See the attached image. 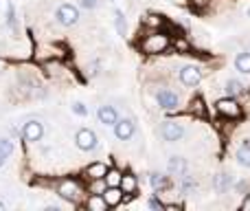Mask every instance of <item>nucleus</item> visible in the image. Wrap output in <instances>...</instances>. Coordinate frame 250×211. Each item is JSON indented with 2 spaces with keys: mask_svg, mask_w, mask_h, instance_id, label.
<instances>
[{
  "mask_svg": "<svg viewBox=\"0 0 250 211\" xmlns=\"http://www.w3.org/2000/svg\"><path fill=\"white\" fill-rule=\"evenodd\" d=\"M136 47L143 55H163V53H167L169 47H171V35L165 29L149 31V33H145V38L138 40Z\"/></svg>",
  "mask_w": 250,
  "mask_h": 211,
  "instance_id": "obj_1",
  "label": "nucleus"
},
{
  "mask_svg": "<svg viewBox=\"0 0 250 211\" xmlns=\"http://www.w3.org/2000/svg\"><path fill=\"white\" fill-rule=\"evenodd\" d=\"M55 191H57V196H60V198H64V200H68V203L77 205L79 198H82V194H83V187H82V183H79L77 178H62V181L57 183Z\"/></svg>",
  "mask_w": 250,
  "mask_h": 211,
  "instance_id": "obj_2",
  "label": "nucleus"
},
{
  "mask_svg": "<svg viewBox=\"0 0 250 211\" xmlns=\"http://www.w3.org/2000/svg\"><path fill=\"white\" fill-rule=\"evenodd\" d=\"M215 110L220 117H224V119L229 121H235V119H242L244 115V108L239 106V101L235 99V97H222V99H217L215 104Z\"/></svg>",
  "mask_w": 250,
  "mask_h": 211,
  "instance_id": "obj_3",
  "label": "nucleus"
},
{
  "mask_svg": "<svg viewBox=\"0 0 250 211\" xmlns=\"http://www.w3.org/2000/svg\"><path fill=\"white\" fill-rule=\"evenodd\" d=\"M79 9L75 7V4H60L57 7V11H55V20H57V24H62V26H75V24H79Z\"/></svg>",
  "mask_w": 250,
  "mask_h": 211,
  "instance_id": "obj_4",
  "label": "nucleus"
},
{
  "mask_svg": "<svg viewBox=\"0 0 250 211\" xmlns=\"http://www.w3.org/2000/svg\"><path fill=\"white\" fill-rule=\"evenodd\" d=\"M75 145H77L79 150H83V152L97 150V145H99L97 132H95V130H90V128H82V130H77V134H75Z\"/></svg>",
  "mask_w": 250,
  "mask_h": 211,
  "instance_id": "obj_5",
  "label": "nucleus"
},
{
  "mask_svg": "<svg viewBox=\"0 0 250 211\" xmlns=\"http://www.w3.org/2000/svg\"><path fill=\"white\" fill-rule=\"evenodd\" d=\"M44 137V123L40 119H29L22 128V139L26 143H38Z\"/></svg>",
  "mask_w": 250,
  "mask_h": 211,
  "instance_id": "obj_6",
  "label": "nucleus"
},
{
  "mask_svg": "<svg viewBox=\"0 0 250 211\" xmlns=\"http://www.w3.org/2000/svg\"><path fill=\"white\" fill-rule=\"evenodd\" d=\"M160 134L167 143H178L185 137V125L178 123V121H163V128H160Z\"/></svg>",
  "mask_w": 250,
  "mask_h": 211,
  "instance_id": "obj_7",
  "label": "nucleus"
},
{
  "mask_svg": "<svg viewBox=\"0 0 250 211\" xmlns=\"http://www.w3.org/2000/svg\"><path fill=\"white\" fill-rule=\"evenodd\" d=\"M180 82L185 84V86H189V88L198 86V84L202 82V69H200V66H195V64L182 66V69H180Z\"/></svg>",
  "mask_w": 250,
  "mask_h": 211,
  "instance_id": "obj_8",
  "label": "nucleus"
},
{
  "mask_svg": "<svg viewBox=\"0 0 250 211\" xmlns=\"http://www.w3.org/2000/svg\"><path fill=\"white\" fill-rule=\"evenodd\" d=\"M156 104L160 106V110L173 112V110H178V106H180V97H178L173 91L165 88V91H160L158 95H156Z\"/></svg>",
  "mask_w": 250,
  "mask_h": 211,
  "instance_id": "obj_9",
  "label": "nucleus"
},
{
  "mask_svg": "<svg viewBox=\"0 0 250 211\" xmlns=\"http://www.w3.org/2000/svg\"><path fill=\"white\" fill-rule=\"evenodd\" d=\"M134 130H136V125H134V119H119L117 123H114V137L119 139V141H129V139L134 137Z\"/></svg>",
  "mask_w": 250,
  "mask_h": 211,
  "instance_id": "obj_10",
  "label": "nucleus"
},
{
  "mask_svg": "<svg viewBox=\"0 0 250 211\" xmlns=\"http://www.w3.org/2000/svg\"><path fill=\"white\" fill-rule=\"evenodd\" d=\"M105 174H108V165L104 161H95V163L83 167L82 176H83V181H95V178H105Z\"/></svg>",
  "mask_w": 250,
  "mask_h": 211,
  "instance_id": "obj_11",
  "label": "nucleus"
},
{
  "mask_svg": "<svg viewBox=\"0 0 250 211\" xmlns=\"http://www.w3.org/2000/svg\"><path fill=\"white\" fill-rule=\"evenodd\" d=\"M97 119H99L101 125H112L119 121V115H117V108L110 106V104H104L99 106V110H97Z\"/></svg>",
  "mask_w": 250,
  "mask_h": 211,
  "instance_id": "obj_12",
  "label": "nucleus"
},
{
  "mask_svg": "<svg viewBox=\"0 0 250 211\" xmlns=\"http://www.w3.org/2000/svg\"><path fill=\"white\" fill-rule=\"evenodd\" d=\"M141 26L149 31L167 29V20H165V16H158V13H147L145 18H141Z\"/></svg>",
  "mask_w": 250,
  "mask_h": 211,
  "instance_id": "obj_13",
  "label": "nucleus"
},
{
  "mask_svg": "<svg viewBox=\"0 0 250 211\" xmlns=\"http://www.w3.org/2000/svg\"><path fill=\"white\" fill-rule=\"evenodd\" d=\"M104 198H105V203H108L110 209H117L119 205H123L125 191L121 189V187H108V189L104 191Z\"/></svg>",
  "mask_w": 250,
  "mask_h": 211,
  "instance_id": "obj_14",
  "label": "nucleus"
},
{
  "mask_svg": "<svg viewBox=\"0 0 250 211\" xmlns=\"http://www.w3.org/2000/svg\"><path fill=\"white\" fill-rule=\"evenodd\" d=\"M83 207L88 211H108V203H105L104 194H88L86 203H83Z\"/></svg>",
  "mask_w": 250,
  "mask_h": 211,
  "instance_id": "obj_15",
  "label": "nucleus"
},
{
  "mask_svg": "<svg viewBox=\"0 0 250 211\" xmlns=\"http://www.w3.org/2000/svg\"><path fill=\"white\" fill-rule=\"evenodd\" d=\"M167 172L171 174V176L180 178L182 174H187V159H182V156H171V159L167 161Z\"/></svg>",
  "mask_w": 250,
  "mask_h": 211,
  "instance_id": "obj_16",
  "label": "nucleus"
},
{
  "mask_svg": "<svg viewBox=\"0 0 250 211\" xmlns=\"http://www.w3.org/2000/svg\"><path fill=\"white\" fill-rule=\"evenodd\" d=\"M207 104H204V99L200 95H195L193 99L189 101V115L191 117H195V119H204L207 117Z\"/></svg>",
  "mask_w": 250,
  "mask_h": 211,
  "instance_id": "obj_17",
  "label": "nucleus"
},
{
  "mask_svg": "<svg viewBox=\"0 0 250 211\" xmlns=\"http://www.w3.org/2000/svg\"><path fill=\"white\" fill-rule=\"evenodd\" d=\"M230 185H233V178H230V174H226V172L217 174V176L213 178V189H215L217 194H226V191L230 189Z\"/></svg>",
  "mask_w": 250,
  "mask_h": 211,
  "instance_id": "obj_18",
  "label": "nucleus"
},
{
  "mask_svg": "<svg viewBox=\"0 0 250 211\" xmlns=\"http://www.w3.org/2000/svg\"><path fill=\"white\" fill-rule=\"evenodd\" d=\"M121 189L125 191V194H136V191H138V178H136V174H132V172L125 174V172H123Z\"/></svg>",
  "mask_w": 250,
  "mask_h": 211,
  "instance_id": "obj_19",
  "label": "nucleus"
},
{
  "mask_svg": "<svg viewBox=\"0 0 250 211\" xmlns=\"http://www.w3.org/2000/svg\"><path fill=\"white\" fill-rule=\"evenodd\" d=\"M171 47L178 55H189L191 53V42L187 40V35H178V38L171 40Z\"/></svg>",
  "mask_w": 250,
  "mask_h": 211,
  "instance_id": "obj_20",
  "label": "nucleus"
},
{
  "mask_svg": "<svg viewBox=\"0 0 250 211\" xmlns=\"http://www.w3.org/2000/svg\"><path fill=\"white\" fill-rule=\"evenodd\" d=\"M235 69L244 75H250V53L248 51L237 53V57H235Z\"/></svg>",
  "mask_w": 250,
  "mask_h": 211,
  "instance_id": "obj_21",
  "label": "nucleus"
},
{
  "mask_svg": "<svg viewBox=\"0 0 250 211\" xmlns=\"http://www.w3.org/2000/svg\"><path fill=\"white\" fill-rule=\"evenodd\" d=\"M198 189V181H195V176H187V174H182L180 176V191L182 194H193V191Z\"/></svg>",
  "mask_w": 250,
  "mask_h": 211,
  "instance_id": "obj_22",
  "label": "nucleus"
},
{
  "mask_svg": "<svg viewBox=\"0 0 250 211\" xmlns=\"http://www.w3.org/2000/svg\"><path fill=\"white\" fill-rule=\"evenodd\" d=\"M121 178H123L121 169L108 167V174H105V183H108V187H121Z\"/></svg>",
  "mask_w": 250,
  "mask_h": 211,
  "instance_id": "obj_23",
  "label": "nucleus"
},
{
  "mask_svg": "<svg viewBox=\"0 0 250 211\" xmlns=\"http://www.w3.org/2000/svg\"><path fill=\"white\" fill-rule=\"evenodd\" d=\"M226 93H229L230 97H239L246 93V86H244L239 79H229V82H226Z\"/></svg>",
  "mask_w": 250,
  "mask_h": 211,
  "instance_id": "obj_24",
  "label": "nucleus"
},
{
  "mask_svg": "<svg viewBox=\"0 0 250 211\" xmlns=\"http://www.w3.org/2000/svg\"><path fill=\"white\" fill-rule=\"evenodd\" d=\"M237 163L244 165V167H250V141L242 143L237 150Z\"/></svg>",
  "mask_w": 250,
  "mask_h": 211,
  "instance_id": "obj_25",
  "label": "nucleus"
},
{
  "mask_svg": "<svg viewBox=\"0 0 250 211\" xmlns=\"http://www.w3.org/2000/svg\"><path fill=\"white\" fill-rule=\"evenodd\" d=\"M149 183H151V187H154V191H163V189H167V185H169L167 176H163V174H158V172L151 174Z\"/></svg>",
  "mask_w": 250,
  "mask_h": 211,
  "instance_id": "obj_26",
  "label": "nucleus"
},
{
  "mask_svg": "<svg viewBox=\"0 0 250 211\" xmlns=\"http://www.w3.org/2000/svg\"><path fill=\"white\" fill-rule=\"evenodd\" d=\"M105 189H108L105 178H95V181H88V194H104Z\"/></svg>",
  "mask_w": 250,
  "mask_h": 211,
  "instance_id": "obj_27",
  "label": "nucleus"
},
{
  "mask_svg": "<svg viewBox=\"0 0 250 211\" xmlns=\"http://www.w3.org/2000/svg\"><path fill=\"white\" fill-rule=\"evenodd\" d=\"M13 150H16V147H13V141H11V139L0 137V156H2L4 161H7L9 156L13 154Z\"/></svg>",
  "mask_w": 250,
  "mask_h": 211,
  "instance_id": "obj_28",
  "label": "nucleus"
},
{
  "mask_svg": "<svg viewBox=\"0 0 250 211\" xmlns=\"http://www.w3.org/2000/svg\"><path fill=\"white\" fill-rule=\"evenodd\" d=\"M114 24H117V31L119 35H123L125 38V31H127V20H125V13L123 11H114Z\"/></svg>",
  "mask_w": 250,
  "mask_h": 211,
  "instance_id": "obj_29",
  "label": "nucleus"
},
{
  "mask_svg": "<svg viewBox=\"0 0 250 211\" xmlns=\"http://www.w3.org/2000/svg\"><path fill=\"white\" fill-rule=\"evenodd\" d=\"M211 4H213V0H189L191 11H195V13H202L204 9H208Z\"/></svg>",
  "mask_w": 250,
  "mask_h": 211,
  "instance_id": "obj_30",
  "label": "nucleus"
},
{
  "mask_svg": "<svg viewBox=\"0 0 250 211\" xmlns=\"http://www.w3.org/2000/svg\"><path fill=\"white\" fill-rule=\"evenodd\" d=\"M70 108H73V112H75V115H79V117H86L88 115V108H86V104H82V101H75Z\"/></svg>",
  "mask_w": 250,
  "mask_h": 211,
  "instance_id": "obj_31",
  "label": "nucleus"
},
{
  "mask_svg": "<svg viewBox=\"0 0 250 211\" xmlns=\"http://www.w3.org/2000/svg\"><path fill=\"white\" fill-rule=\"evenodd\" d=\"M97 73H99V62L92 60L90 64L86 66V75H88V77H97Z\"/></svg>",
  "mask_w": 250,
  "mask_h": 211,
  "instance_id": "obj_32",
  "label": "nucleus"
},
{
  "mask_svg": "<svg viewBox=\"0 0 250 211\" xmlns=\"http://www.w3.org/2000/svg\"><path fill=\"white\" fill-rule=\"evenodd\" d=\"M147 207L154 209V211H160V209H165V203H160L158 198H149L147 200Z\"/></svg>",
  "mask_w": 250,
  "mask_h": 211,
  "instance_id": "obj_33",
  "label": "nucleus"
},
{
  "mask_svg": "<svg viewBox=\"0 0 250 211\" xmlns=\"http://www.w3.org/2000/svg\"><path fill=\"white\" fill-rule=\"evenodd\" d=\"M82 7L83 9H97L99 7V0H82Z\"/></svg>",
  "mask_w": 250,
  "mask_h": 211,
  "instance_id": "obj_34",
  "label": "nucleus"
},
{
  "mask_svg": "<svg viewBox=\"0 0 250 211\" xmlns=\"http://www.w3.org/2000/svg\"><path fill=\"white\" fill-rule=\"evenodd\" d=\"M165 209H167V211H180L182 205H178V203H167V205H165Z\"/></svg>",
  "mask_w": 250,
  "mask_h": 211,
  "instance_id": "obj_35",
  "label": "nucleus"
},
{
  "mask_svg": "<svg viewBox=\"0 0 250 211\" xmlns=\"http://www.w3.org/2000/svg\"><path fill=\"white\" fill-rule=\"evenodd\" d=\"M242 211H250V194H246V198H244V203H242Z\"/></svg>",
  "mask_w": 250,
  "mask_h": 211,
  "instance_id": "obj_36",
  "label": "nucleus"
},
{
  "mask_svg": "<svg viewBox=\"0 0 250 211\" xmlns=\"http://www.w3.org/2000/svg\"><path fill=\"white\" fill-rule=\"evenodd\" d=\"M0 211H4V203H2V200H0Z\"/></svg>",
  "mask_w": 250,
  "mask_h": 211,
  "instance_id": "obj_37",
  "label": "nucleus"
},
{
  "mask_svg": "<svg viewBox=\"0 0 250 211\" xmlns=\"http://www.w3.org/2000/svg\"><path fill=\"white\" fill-rule=\"evenodd\" d=\"M2 163H4V159H2V156H0V167H2Z\"/></svg>",
  "mask_w": 250,
  "mask_h": 211,
  "instance_id": "obj_38",
  "label": "nucleus"
}]
</instances>
